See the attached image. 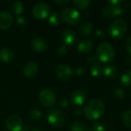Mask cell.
I'll return each mask as SVG.
<instances>
[{"label":"cell","instance_id":"obj_1","mask_svg":"<svg viewBox=\"0 0 131 131\" xmlns=\"http://www.w3.org/2000/svg\"><path fill=\"white\" fill-rule=\"evenodd\" d=\"M104 104L98 99L91 100L86 104L84 108L85 116L90 120H97L100 118L104 113Z\"/></svg>","mask_w":131,"mask_h":131},{"label":"cell","instance_id":"obj_2","mask_svg":"<svg viewBox=\"0 0 131 131\" xmlns=\"http://www.w3.org/2000/svg\"><path fill=\"white\" fill-rule=\"evenodd\" d=\"M127 30V22L121 18L114 20L108 28L110 35L114 38H122L125 36Z\"/></svg>","mask_w":131,"mask_h":131},{"label":"cell","instance_id":"obj_3","mask_svg":"<svg viewBox=\"0 0 131 131\" xmlns=\"http://www.w3.org/2000/svg\"><path fill=\"white\" fill-rule=\"evenodd\" d=\"M97 55L103 62L111 61L115 56L114 48L108 42H102L97 48Z\"/></svg>","mask_w":131,"mask_h":131},{"label":"cell","instance_id":"obj_4","mask_svg":"<svg viewBox=\"0 0 131 131\" xmlns=\"http://www.w3.org/2000/svg\"><path fill=\"white\" fill-rule=\"evenodd\" d=\"M61 17L64 21L71 25L78 24L81 20V15L78 11L72 8H65L63 9L61 13Z\"/></svg>","mask_w":131,"mask_h":131},{"label":"cell","instance_id":"obj_5","mask_svg":"<svg viewBox=\"0 0 131 131\" xmlns=\"http://www.w3.org/2000/svg\"><path fill=\"white\" fill-rule=\"evenodd\" d=\"M47 119L50 124L54 127H60L64 124V114L58 110H51L47 113Z\"/></svg>","mask_w":131,"mask_h":131},{"label":"cell","instance_id":"obj_6","mask_svg":"<svg viewBox=\"0 0 131 131\" xmlns=\"http://www.w3.org/2000/svg\"><path fill=\"white\" fill-rule=\"evenodd\" d=\"M50 7L45 2H38L32 8V15L37 19H44L48 17Z\"/></svg>","mask_w":131,"mask_h":131},{"label":"cell","instance_id":"obj_7","mask_svg":"<svg viewBox=\"0 0 131 131\" xmlns=\"http://www.w3.org/2000/svg\"><path fill=\"white\" fill-rule=\"evenodd\" d=\"M39 101L45 107H52L56 102V95L52 91L44 89L39 94Z\"/></svg>","mask_w":131,"mask_h":131},{"label":"cell","instance_id":"obj_8","mask_svg":"<svg viewBox=\"0 0 131 131\" xmlns=\"http://www.w3.org/2000/svg\"><path fill=\"white\" fill-rule=\"evenodd\" d=\"M5 126L8 131H21L22 130L21 119L18 114H12L8 117Z\"/></svg>","mask_w":131,"mask_h":131},{"label":"cell","instance_id":"obj_9","mask_svg":"<svg viewBox=\"0 0 131 131\" xmlns=\"http://www.w3.org/2000/svg\"><path fill=\"white\" fill-rule=\"evenodd\" d=\"M30 46L31 49L36 52H43L48 49V44L45 39L41 37H35L31 41Z\"/></svg>","mask_w":131,"mask_h":131},{"label":"cell","instance_id":"obj_10","mask_svg":"<svg viewBox=\"0 0 131 131\" xmlns=\"http://www.w3.org/2000/svg\"><path fill=\"white\" fill-rule=\"evenodd\" d=\"M56 74L60 79L68 81L73 75V70L68 64H60L56 69Z\"/></svg>","mask_w":131,"mask_h":131},{"label":"cell","instance_id":"obj_11","mask_svg":"<svg viewBox=\"0 0 131 131\" xmlns=\"http://www.w3.org/2000/svg\"><path fill=\"white\" fill-rule=\"evenodd\" d=\"M102 14L107 18H114L123 14V9L121 6H105L102 9Z\"/></svg>","mask_w":131,"mask_h":131},{"label":"cell","instance_id":"obj_12","mask_svg":"<svg viewBox=\"0 0 131 131\" xmlns=\"http://www.w3.org/2000/svg\"><path fill=\"white\" fill-rule=\"evenodd\" d=\"M38 64L35 61H30L27 63L23 68V74L26 78L35 77L38 71Z\"/></svg>","mask_w":131,"mask_h":131},{"label":"cell","instance_id":"obj_13","mask_svg":"<svg viewBox=\"0 0 131 131\" xmlns=\"http://www.w3.org/2000/svg\"><path fill=\"white\" fill-rule=\"evenodd\" d=\"M12 23L13 17L10 13L7 12H2L0 13V29H8L12 26Z\"/></svg>","mask_w":131,"mask_h":131},{"label":"cell","instance_id":"obj_14","mask_svg":"<svg viewBox=\"0 0 131 131\" xmlns=\"http://www.w3.org/2000/svg\"><path fill=\"white\" fill-rule=\"evenodd\" d=\"M86 94L84 91L82 90H76L72 92L71 95V102L77 106H81L82 105L85 100H86Z\"/></svg>","mask_w":131,"mask_h":131},{"label":"cell","instance_id":"obj_15","mask_svg":"<svg viewBox=\"0 0 131 131\" xmlns=\"http://www.w3.org/2000/svg\"><path fill=\"white\" fill-rule=\"evenodd\" d=\"M62 41L68 45H73L77 41V36L74 31L71 29H65L61 34Z\"/></svg>","mask_w":131,"mask_h":131},{"label":"cell","instance_id":"obj_16","mask_svg":"<svg viewBox=\"0 0 131 131\" xmlns=\"http://www.w3.org/2000/svg\"><path fill=\"white\" fill-rule=\"evenodd\" d=\"M104 75L110 79H116L119 76V69L114 64H110L104 69Z\"/></svg>","mask_w":131,"mask_h":131},{"label":"cell","instance_id":"obj_17","mask_svg":"<svg viewBox=\"0 0 131 131\" xmlns=\"http://www.w3.org/2000/svg\"><path fill=\"white\" fill-rule=\"evenodd\" d=\"M94 48V43L90 39H84L82 40L78 45V49L79 51L82 53H88L90 52Z\"/></svg>","mask_w":131,"mask_h":131},{"label":"cell","instance_id":"obj_18","mask_svg":"<svg viewBox=\"0 0 131 131\" xmlns=\"http://www.w3.org/2000/svg\"><path fill=\"white\" fill-rule=\"evenodd\" d=\"M14 58V52L8 48L0 49V61L2 62H9Z\"/></svg>","mask_w":131,"mask_h":131},{"label":"cell","instance_id":"obj_19","mask_svg":"<svg viewBox=\"0 0 131 131\" xmlns=\"http://www.w3.org/2000/svg\"><path fill=\"white\" fill-rule=\"evenodd\" d=\"M104 71L102 64L100 62H94L91 67V73L94 77H99Z\"/></svg>","mask_w":131,"mask_h":131},{"label":"cell","instance_id":"obj_20","mask_svg":"<svg viewBox=\"0 0 131 131\" xmlns=\"http://www.w3.org/2000/svg\"><path fill=\"white\" fill-rule=\"evenodd\" d=\"M93 30V25L90 22L83 23L79 28V32L83 35H89Z\"/></svg>","mask_w":131,"mask_h":131},{"label":"cell","instance_id":"obj_21","mask_svg":"<svg viewBox=\"0 0 131 131\" xmlns=\"http://www.w3.org/2000/svg\"><path fill=\"white\" fill-rule=\"evenodd\" d=\"M61 15H59L57 12H53L49 15L48 18V22L53 25V26H58L61 24Z\"/></svg>","mask_w":131,"mask_h":131},{"label":"cell","instance_id":"obj_22","mask_svg":"<svg viewBox=\"0 0 131 131\" xmlns=\"http://www.w3.org/2000/svg\"><path fill=\"white\" fill-rule=\"evenodd\" d=\"M12 12L15 15H20L22 13L24 10V5L23 4L19 1H15L12 4L11 6Z\"/></svg>","mask_w":131,"mask_h":131},{"label":"cell","instance_id":"obj_23","mask_svg":"<svg viewBox=\"0 0 131 131\" xmlns=\"http://www.w3.org/2000/svg\"><path fill=\"white\" fill-rule=\"evenodd\" d=\"M121 80L124 85L127 87L131 86V70H127L124 71L121 75Z\"/></svg>","mask_w":131,"mask_h":131},{"label":"cell","instance_id":"obj_24","mask_svg":"<svg viewBox=\"0 0 131 131\" xmlns=\"http://www.w3.org/2000/svg\"><path fill=\"white\" fill-rule=\"evenodd\" d=\"M121 119L127 127L131 128V110L125 111L121 115Z\"/></svg>","mask_w":131,"mask_h":131},{"label":"cell","instance_id":"obj_25","mask_svg":"<svg viewBox=\"0 0 131 131\" xmlns=\"http://www.w3.org/2000/svg\"><path fill=\"white\" fill-rule=\"evenodd\" d=\"M91 2L89 0H74L73 1V4L78 8L83 9V8H86L89 5H90Z\"/></svg>","mask_w":131,"mask_h":131},{"label":"cell","instance_id":"obj_26","mask_svg":"<svg viewBox=\"0 0 131 131\" xmlns=\"http://www.w3.org/2000/svg\"><path fill=\"white\" fill-rule=\"evenodd\" d=\"M71 131H84L86 130L85 125L81 121H76L72 124L71 127Z\"/></svg>","mask_w":131,"mask_h":131},{"label":"cell","instance_id":"obj_27","mask_svg":"<svg viewBox=\"0 0 131 131\" xmlns=\"http://www.w3.org/2000/svg\"><path fill=\"white\" fill-rule=\"evenodd\" d=\"M41 112L38 109H33L29 112V117L32 121H38L41 117Z\"/></svg>","mask_w":131,"mask_h":131},{"label":"cell","instance_id":"obj_28","mask_svg":"<svg viewBox=\"0 0 131 131\" xmlns=\"http://www.w3.org/2000/svg\"><path fill=\"white\" fill-rule=\"evenodd\" d=\"M114 96L117 98V99H122L124 96H125V91L123 88H117L114 92Z\"/></svg>","mask_w":131,"mask_h":131},{"label":"cell","instance_id":"obj_29","mask_svg":"<svg viewBox=\"0 0 131 131\" xmlns=\"http://www.w3.org/2000/svg\"><path fill=\"white\" fill-rule=\"evenodd\" d=\"M93 131H105V128L101 124H94V126H93V129H92Z\"/></svg>","mask_w":131,"mask_h":131},{"label":"cell","instance_id":"obj_30","mask_svg":"<svg viewBox=\"0 0 131 131\" xmlns=\"http://www.w3.org/2000/svg\"><path fill=\"white\" fill-rule=\"evenodd\" d=\"M124 46H125V48L127 49V51L131 54V36L127 38V40L125 41Z\"/></svg>","mask_w":131,"mask_h":131},{"label":"cell","instance_id":"obj_31","mask_svg":"<svg viewBox=\"0 0 131 131\" xmlns=\"http://www.w3.org/2000/svg\"><path fill=\"white\" fill-rule=\"evenodd\" d=\"M58 54L60 55H64V54H66L67 52H68V48H67V46L66 45H61V46H60L59 48H58Z\"/></svg>","mask_w":131,"mask_h":131},{"label":"cell","instance_id":"obj_32","mask_svg":"<svg viewBox=\"0 0 131 131\" xmlns=\"http://www.w3.org/2000/svg\"><path fill=\"white\" fill-rule=\"evenodd\" d=\"M110 5L112 6H121L122 4V1H117V0H111L108 2Z\"/></svg>","mask_w":131,"mask_h":131},{"label":"cell","instance_id":"obj_33","mask_svg":"<svg viewBox=\"0 0 131 131\" xmlns=\"http://www.w3.org/2000/svg\"><path fill=\"white\" fill-rule=\"evenodd\" d=\"M85 73V69L82 67H78L76 69V74L78 75H82Z\"/></svg>","mask_w":131,"mask_h":131},{"label":"cell","instance_id":"obj_34","mask_svg":"<svg viewBox=\"0 0 131 131\" xmlns=\"http://www.w3.org/2000/svg\"><path fill=\"white\" fill-rule=\"evenodd\" d=\"M68 2H69L68 0H56V1H54V3H55L58 5H64L67 4Z\"/></svg>","mask_w":131,"mask_h":131},{"label":"cell","instance_id":"obj_35","mask_svg":"<svg viewBox=\"0 0 131 131\" xmlns=\"http://www.w3.org/2000/svg\"><path fill=\"white\" fill-rule=\"evenodd\" d=\"M16 21H17V23L19 25H25V19L23 17H18Z\"/></svg>","mask_w":131,"mask_h":131},{"label":"cell","instance_id":"obj_36","mask_svg":"<svg viewBox=\"0 0 131 131\" xmlns=\"http://www.w3.org/2000/svg\"><path fill=\"white\" fill-rule=\"evenodd\" d=\"M96 34L100 38H104L105 36V34H104V31L102 29H97V31H96Z\"/></svg>","mask_w":131,"mask_h":131},{"label":"cell","instance_id":"obj_37","mask_svg":"<svg viewBox=\"0 0 131 131\" xmlns=\"http://www.w3.org/2000/svg\"><path fill=\"white\" fill-rule=\"evenodd\" d=\"M60 106L62 107H66L68 106V101L65 99H63L60 101Z\"/></svg>","mask_w":131,"mask_h":131},{"label":"cell","instance_id":"obj_38","mask_svg":"<svg viewBox=\"0 0 131 131\" xmlns=\"http://www.w3.org/2000/svg\"><path fill=\"white\" fill-rule=\"evenodd\" d=\"M74 115H75L77 117H79L81 115V109H80V108H77V109H75V110H74Z\"/></svg>","mask_w":131,"mask_h":131},{"label":"cell","instance_id":"obj_39","mask_svg":"<svg viewBox=\"0 0 131 131\" xmlns=\"http://www.w3.org/2000/svg\"><path fill=\"white\" fill-rule=\"evenodd\" d=\"M95 61V58L93 56V55H91L88 58V62H92V61Z\"/></svg>","mask_w":131,"mask_h":131},{"label":"cell","instance_id":"obj_40","mask_svg":"<svg viewBox=\"0 0 131 131\" xmlns=\"http://www.w3.org/2000/svg\"><path fill=\"white\" fill-rule=\"evenodd\" d=\"M30 131H41V130H38V129H33V130H31Z\"/></svg>","mask_w":131,"mask_h":131},{"label":"cell","instance_id":"obj_41","mask_svg":"<svg viewBox=\"0 0 131 131\" xmlns=\"http://www.w3.org/2000/svg\"><path fill=\"white\" fill-rule=\"evenodd\" d=\"M84 131H90V130H88V129H86Z\"/></svg>","mask_w":131,"mask_h":131},{"label":"cell","instance_id":"obj_42","mask_svg":"<svg viewBox=\"0 0 131 131\" xmlns=\"http://www.w3.org/2000/svg\"><path fill=\"white\" fill-rule=\"evenodd\" d=\"M130 15H131V13H130Z\"/></svg>","mask_w":131,"mask_h":131}]
</instances>
